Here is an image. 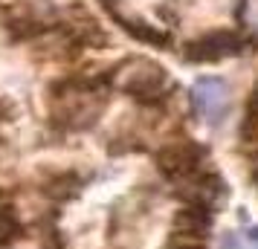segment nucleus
<instances>
[{
	"mask_svg": "<svg viewBox=\"0 0 258 249\" xmlns=\"http://www.w3.org/2000/svg\"><path fill=\"white\" fill-rule=\"evenodd\" d=\"M203 148L195 142H174L157 154V165L168 180H191L203 171Z\"/></svg>",
	"mask_w": 258,
	"mask_h": 249,
	"instance_id": "nucleus-5",
	"label": "nucleus"
},
{
	"mask_svg": "<svg viewBox=\"0 0 258 249\" xmlns=\"http://www.w3.org/2000/svg\"><path fill=\"white\" fill-rule=\"evenodd\" d=\"M209 223H212V214H209L206 206H186V209L177 212V217H174V235L206 240Z\"/></svg>",
	"mask_w": 258,
	"mask_h": 249,
	"instance_id": "nucleus-6",
	"label": "nucleus"
},
{
	"mask_svg": "<svg viewBox=\"0 0 258 249\" xmlns=\"http://www.w3.org/2000/svg\"><path fill=\"white\" fill-rule=\"evenodd\" d=\"M249 47L241 35L235 32H209V35L198 38L186 44L183 49V58L191 61V64H212V61H221V58H229V55H241L244 49Z\"/></svg>",
	"mask_w": 258,
	"mask_h": 249,
	"instance_id": "nucleus-4",
	"label": "nucleus"
},
{
	"mask_svg": "<svg viewBox=\"0 0 258 249\" xmlns=\"http://www.w3.org/2000/svg\"><path fill=\"white\" fill-rule=\"evenodd\" d=\"M258 128V87L252 90L249 102H246V122H244V133L255 131Z\"/></svg>",
	"mask_w": 258,
	"mask_h": 249,
	"instance_id": "nucleus-11",
	"label": "nucleus"
},
{
	"mask_svg": "<svg viewBox=\"0 0 258 249\" xmlns=\"http://www.w3.org/2000/svg\"><path fill=\"white\" fill-rule=\"evenodd\" d=\"M99 113H102V96L96 93L90 84L70 81L64 84V93H55V99H52L55 122H61L70 131L93 125Z\"/></svg>",
	"mask_w": 258,
	"mask_h": 249,
	"instance_id": "nucleus-1",
	"label": "nucleus"
},
{
	"mask_svg": "<svg viewBox=\"0 0 258 249\" xmlns=\"http://www.w3.org/2000/svg\"><path fill=\"white\" fill-rule=\"evenodd\" d=\"M221 249H241V243H238V235H223Z\"/></svg>",
	"mask_w": 258,
	"mask_h": 249,
	"instance_id": "nucleus-13",
	"label": "nucleus"
},
{
	"mask_svg": "<svg viewBox=\"0 0 258 249\" xmlns=\"http://www.w3.org/2000/svg\"><path fill=\"white\" fill-rule=\"evenodd\" d=\"M21 235V223H18V214L12 212V206H0V243L12 240Z\"/></svg>",
	"mask_w": 258,
	"mask_h": 249,
	"instance_id": "nucleus-9",
	"label": "nucleus"
},
{
	"mask_svg": "<svg viewBox=\"0 0 258 249\" xmlns=\"http://www.w3.org/2000/svg\"><path fill=\"white\" fill-rule=\"evenodd\" d=\"M119 24L125 26V32L134 38H140V41H145V44H168V32H163L160 26H151L145 24V21H128V18H119Z\"/></svg>",
	"mask_w": 258,
	"mask_h": 249,
	"instance_id": "nucleus-7",
	"label": "nucleus"
},
{
	"mask_svg": "<svg viewBox=\"0 0 258 249\" xmlns=\"http://www.w3.org/2000/svg\"><path fill=\"white\" fill-rule=\"evenodd\" d=\"M0 249H58L52 243V237L44 235V232H35V235H21L12 237V240H6V243H0Z\"/></svg>",
	"mask_w": 258,
	"mask_h": 249,
	"instance_id": "nucleus-8",
	"label": "nucleus"
},
{
	"mask_svg": "<svg viewBox=\"0 0 258 249\" xmlns=\"http://www.w3.org/2000/svg\"><path fill=\"white\" fill-rule=\"evenodd\" d=\"M191 107H195L200 122L218 128L229 113V84L223 78H215V75L200 78L191 87Z\"/></svg>",
	"mask_w": 258,
	"mask_h": 249,
	"instance_id": "nucleus-3",
	"label": "nucleus"
},
{
	"mask_svg": "<svg viewBox=\"0 0 258 249\" xmlns=\"http://www.w3.org/2000/svg\"><path fill=\"white\" fill-rule=\"evenodd\" d=\"M241 249H258V229H249L244 237H238Z\"/></svg>",
	"mask_w": 258,
	"mask_h": 249,
	"instance_id": "nucleus-12",
	"label": "nucleus"
},
{
	"mask_svg": "<svg viewBox=\"0 0 258 249\" xmlns=\"http://www.w3.org/2000/svg\"><path fill=\"white\" fill-rule=\"evenodd\" d=\"M238 21L244 24V29H249V32H255L258 35V0H241Z\"/></svg>",
	"mask_w": 258,
	"mask_h": 249,
	"instance_id": "nucleus-10",
	"label": "nucleus"
},
{
	"mask_svg": "<svg viewBox=\"0 0 258 249\" xmlns=\"http://www.w3.org/2000/svg\"><path fill=\"white\" fill-rule=\"evenodd\" d=\"M113 84L119 90L131 93L134 99H140V102H160L171 90L168 72L148 58H137V61L122 64L116 70V75H113Z\"/></svg>",
	"mask_w": 258,
	"mask_h": 249,
	"instance_id": "nucleus-2",
	"label": "nucleus"
}]
</instances>
